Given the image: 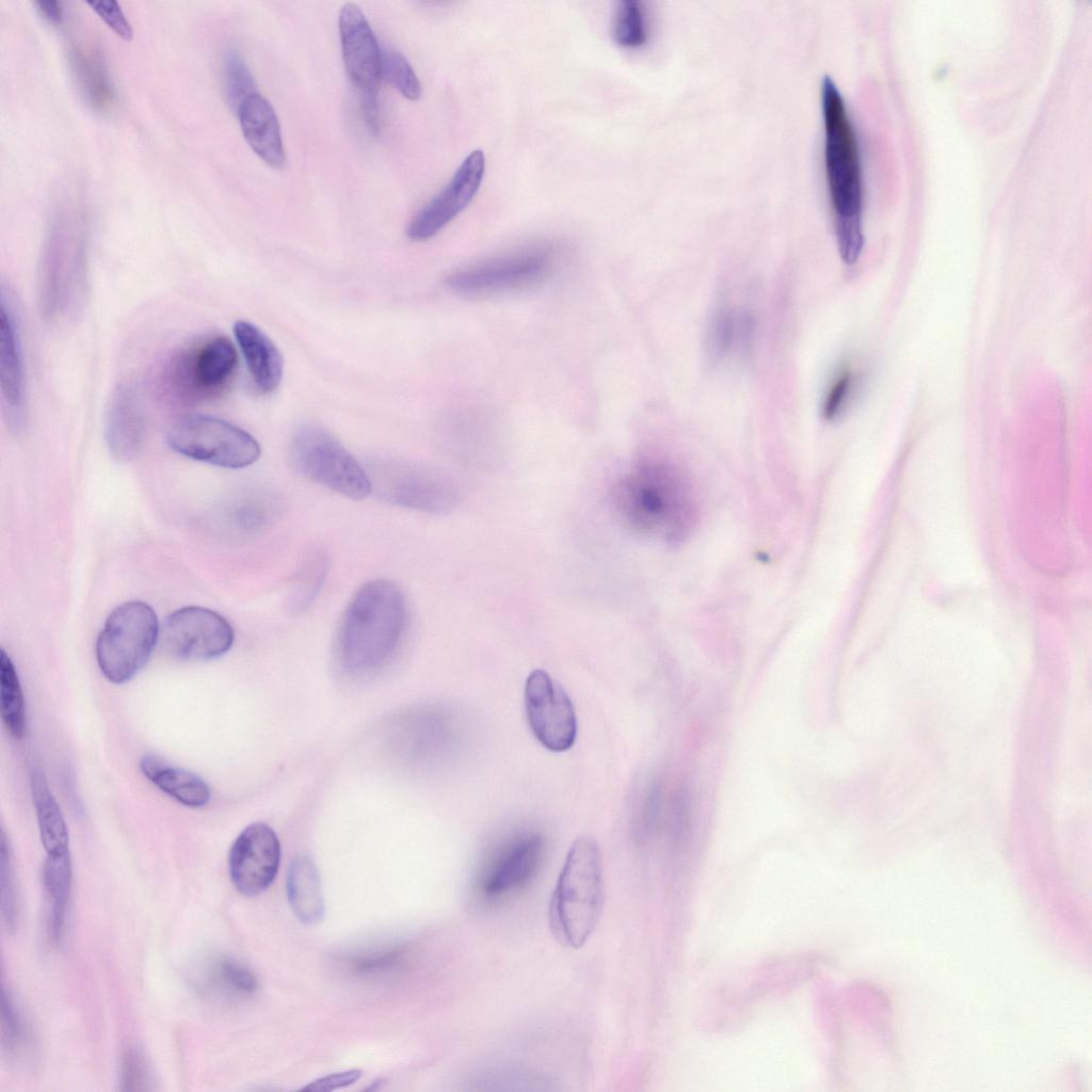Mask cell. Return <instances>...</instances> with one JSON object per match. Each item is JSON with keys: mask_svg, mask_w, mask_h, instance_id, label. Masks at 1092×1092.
Returning <instances> with one entry per match:
<instances>
[{"mask_svg": "<svg viewBox=\"0 0 1092 1092\" xmlns=\"http://www.w3.org/2000/svg\"><path fill=\"white\" fill-rule=\"evenodd\" d=\"M611 497L630 530L659 542L685 541L698 520V504L688 477L660 459L637 461L616 479Z\"/></svg>", "mask_w": 1092, "mask_h": 1092, "instance_id": "cell-1", "label": "cell"}, {"mask_svg": "<svg viewBox=\"0 0 1092 1092\" xmlns=\"http://www.w3.org/2000/svg\"><path fill=\"white\" fill-rule=\"evenodd\" d=\"M824 126V167L834 215L837 246L846 263H854L863 250V176L858 143L845 100L834 80L821 82Z\"/></svg>", "mask_w": 1092, "mask_h": 1092, "instance_id": "cell-2", "label": "cell"}, {"mask_svg": "<svg viewBox=\"0 0 1092 1092\" xmlns=\"http://www.w3.org/2000/svg\"><path fill=\"white\" fill-rule=\"evenodd\" d=\"M407 624V606L400 588L385 579L363 584L349 601L336 638V656L352 675L383 668L395 655Z\"/></svg>", "mask_w": 1092, "mask_h": 1092, "instance_id": "cell-3", "label": "cell"}, {"mask_svg": "<svg viewBox=\"0 0 1092 1092\" xmlns=\"http://www.w3.org/2000/svg\"><path fill=\"white\" fill-rule=\"evenodd\" d=\"M605 904L603 858L590 836L571 846L548 906L553 937L567 948H580L595 931Z\"/></svg>", "mask_w": 1092, "mask_h": 1092, "instance_id": "cell-4", "label": "cell"}, {"mask_svg": "<svg viewBox=\"0 0 1092 1092\" xmlns=\"http://www.w3.org/2000/svg\"><path fill=\"white\" fill-rule=\"evenodd\" d=\"M237 363L236 348L228 338L208 337L170 356L160 372V390L180 406L197 404L227 387Z\"/></svg>", "mask_w": 1092, "mask_h": 1092, "instance_id": "cell-5", "label": "cell"}, {"mask_svg": "<svg viewBox=\"0 0 1092 1092\" xmlns=\"http://www.w3.org/2000/svg\"><path fill=\"white\" fill-rule=\"evenodd\" d=\"M159 637V620L148 604L130 600L117 606L96 641L101 674L115 685L129 681L148 662Z\"/></svg>", "mask_w": 1092, "mask_h": 1092, "instance_id": "cell-6", "label": "cell"}, {"mask_svg": "<svg viewBox=\"0 0 1092 1092\" xmlns=\"http://www.w3.org/2000/svg\"><path fill=\"white\" fill-rule=\"evenodd\" d=\"M559 254L550 247L521 250L451 273L446 286L454 293L494 296L542 286L559 270Z\"/></svg>", "mask_w": 1092, "mask_h": 1092, "instance_id": "cell-7", "label": "cell"}, {"mask_svg": "<svg viewBox=\"0 0 1092 1092\" xmlns=\"http://www.w3.org/2000/svg\"><path fill=\"white\" fill-rule=\"evenodd\" d=\"M290 457L295 470L351 499H364L372 492L369 473L327 431L303 425L294 433Z\"/></svg>", "mask_w": 1092, "mask_h": 1092, "instance_id": "cell-8", "label": "cell"}, {"mask_svg": "<svg viewBox=\"0 0 1092 1092\" xmlns=\"http://www.w3.org/2000/svg\"><path fill=\"white\" fill-rule=\"evenodd\" d=\"M166 440L181 455L229 469L247 467L261 453L258 441L250 433L210 415L179 418L170 428Z\"/></svg>", "mask_w": 1092, "mask_h": 1092, "instance_id": "cell-9", "label": "cell"}, {"mask_svg": "<svg viewBox=\"0 0 1092 1092\" xmlns=\"http://www.w3.org/2000/svg\"><path fill=\"white\" fill-rule=\"evenodd\" d=\"M84 241L55 227L45 247L39 269V298L44 316L57 319L77 310L85 291Z\"/></svg>", "mask_w": 1092, "mask_h": 1092, "instance_id": "cell-10", "label": "cell"}, {"mask_svg": "<svg viewBox=\"0 0 1092 1092\" xmlns=\"http://www.w3.org/2000/svg\"><path fill=\"white\" fill-rule=\"evenodd\" d=\"M338 30L344 68L358 94L364 121L370 132L378 134L382 50L366 15L355 3L348 2L340 9Z\"/></svg>", "mask_w": 1092, "mask_h": 1092, "instance_id": "cell-11", "label": "cell"}, {"mask_svg": "<svg viewBox=\"0 0 1092 1092\" xmlns=\"http://www.w3.org/2000/svg\"><path fill=\"white\" fill-rule=\"evenodd\" d=\"M164 649L173 657L204 661L225 655L232 646L235 632L220 613L199 606L173 611L160 629Z\"/></svg>", "mask_w": 1092, "mask_h": 1092, "instance_id": "cell-12", "label": "cell"}, {"mask_svg": "<svg viewBox=\"0 0 1092 1092\" xmlns=\"http://www.w3.org/2000/svg\"><path fill=\"white\" fill-rule=\"evenodd\" d=\"M372 488L388 502L425 512L448 510L456 492L443 473L407 462H381L369 473Z\"/></svg>", "mask_w": 1092, "mask_h": 1092, "instance_id": "cell-13", "label": "cell"}, {"mask_svg": "<svg viewBox=\"0 0 1092 1092\" xmlns=\"http://www.w3.org/2000/svg\"><path fill=\"white\" fill-rule=\"evenodd\" d=\"M524 697L536 740L551 752L571 749L577 737V718L565 689L546 671L536 669L526 679Z\"/></svg>", "mask_w": 1092, "mask_h": 1092, "instance_id": "cell-14", "label": "cell"}, {"mask_svg": "<svg viewBox=\"0 0 1092 1092\" xmlns=\"http://www.w3.org/2000/svg\"><path fill=\"white\" fill-rule=\"evenodd\" d=\"M544 853L545 841L537 832H521L507 839L480 871L479 894L494 901L518 892L535 877Z\"/></svg>", "mask_w": 1092, "mask_h": 1092, "instance_id": "cell-15", "label": "cell"}, {"mask_svg": "<svg viewBox=\"0 0 1092 1092\" xmlns=\"http://www.w3.org/2000/svg\"><path fill=\"white\" fill-rule=\"evenodd\" d=\"M280 844L263 822L247 825L235 839L228 854L230 880L238 892L256 896L271 886L278 872Z\"/></svg>", "mask_w": 1092, "mask_h": 1092, "instance_id": "cell-16", "label": "cell"}, {"mask_svg": "<svg viewBox=\"0 0 1092 1092\" xmlns=\"http://www.w3.org/2000/svg\"><path fill=\"white\" fill-rule=\"evenodd\" d=\"M484 172V152L475 149L462 161L449 182L412 219L406 230L407 237L421 242L439 232L472 200Z\"/></svg>", "mask_w": 1092, "mask_h": 1092, "instance_id": "cell-17", "label": "cell"}, {"mask_svg": "<svg viewBox=\"0 0 1092 1092\" xmlns=\"http://www.w3.org/2000/svg\"><path fill=\"white\" fill-rule=\"evenodd\" d=\"M0 383L9 418L19 429L26 401L25 365L15 315L4 293L0 307Z\"/></svg>", "mask_w": 1092, "mask_h": 1092, "instance_id": "cell-18", "label": "cell"}, {"mask_svg": "<svg viewBox=\"0 0 1092 1092\" xmlns=\"http://www.w3.org/2000/svg\"><path fill=\"white\" fill-rule=\"evenodd\" d=\"M105 435L111 455L119 462L132 460L145 438V422L138 394L130 385L113 392L106 415Z\"/></svg>", "mask_w": 1092, "mask_h": 1092, "instance_id": "cell-19", "label": "cell"}, {"mask_svg": "<svg viewBox=\"0 0 1092 1092\" xmlns=\"http://www.w3.org/2000/svg\"><path fill=\"white\" fill-rule=\"evenodd\" d=\"M237 114L243 136L252 150L269 166L279 170L286 152L278 117L272 105L259 93L246 97Z\"/></svg>", "mask_w": 1092, "mask_h": 1092, "instance_id": "cell-20", "label": "cell"}, {"mask_svg": "<svg viewBox=\"0 0 1092 1092\" xmlns=\"http://www.w3.org/2000/svg\"><path fill=\"white\" fill-rule=\"evenodd\" d=\"M189 982L199 996L208 999L251 995L258 987L253 971L225 956L198 959L189 970Z\"/></svg>", "mask_w": 1092, "mask_h": 1092, "instance_id": "cell-21", "label": "cell"}, {"mask_svg": "<svg viewBox=\"0 0 1092 1092\" xmlns=\"http://www.w3.org/2000/svg\"><path fill=\"white\" fill-rule=\"evenodd\" d=\"M234 335L255 385L262 392L275 390L284 371L279 350L259 327L248 321H237Z\"/></svg>", "mask_w": 1092, "mask_h": 1092, "instance_id": "cell-22", "label": "cell"}, {"mask_svg": "<svg viewBox=\"0 0 1092 1092\" xmlns=\"http://www.w3.org/2000/svg\"><path fill=\"white\" fill-rule=\"evenodd\" d=\"M139 767L152 785L187 807L200 808L210 801V787L191 771L168 764L155 755H144Z\"/></svg>", "mask_w": 1092, "mask_h": 1092, "instance_id": "cell-23", "label": "cell"}, {"mask_svg": "<svg viewBox=\"0 0 1092 1092\" xmlns=\"http://www.w3.org/2000/svg\"><path fill=\"white\" fill-rule=\"evenodd\" d=\"M288 902L305 925L319 924L325 914L321 880L314 861L307 855L294 857L286 879Z\"/></svg>", "mask_w": 1092, "mask_h": 1092, "instance_id": "cell-24", "label": "cell"}, {"mask_svg": "<svg viewBox=\"0 0 1092 1092\" xmlns=\"http://www.w3.org/2000/svg\"><path fill=\"white\" fill-rule=\"evenodd\" d=\"M30 786L41 840L46 853L68 852V829L42 769L35 767L31 770Z\"/></svg>", "mask_w": 1092, "mask_h": 1092, "instance_id": "cell-25", "label": "cell"}, {"mask_svg": "<svg viewBox=\"0 0 1092 1092\" xmlns=\"http://www.w3.org/2000/svg\"><path fill=\"white\" fill-rule=\"evenodd\" d=\"M71 881L70 852L47 854L43 865V884L49 905V934L55 943L64 934Z\"/></svg>", "mask_w": 1092, "mask_h": 1092, "instance_id": "cell-26", "label": "cell"}, {"mask_svg": "<svg viewBox=\"0 0 1092 1092\" xmlns=\"http://www.w3.org/2000/svg\"><path fill=\"white\" fill-rule=\"evenodd\" d=\"M71 65L79 87L92 109L108 110L115 97L114 86L100 54L92 49L74 48Z\"/></svg>", "mask_w": 1092, "mask_h": 1092, "instance_id": "cell-27", "label": "cell"}, {"mask_svg": "<svg viewBox=\"0 0 1092 1092\" xmlns=\"http://www.w3.org/2000/svg\"><path fill=\"white\" fill-rule=\"evenodd\" d=\"M752 332V319L730 307L717 310L706 333L707 353L713 360L728 356L738 347H745Z\"/></svg>", "mask_w": 1092, "mask_h": 1092, "instance_id": "cell-28", "label": "cell"}, {"mask_svg": "<svg viewBox=\"0 0 1092 1092\" xmlns=\"http://www.w3.org/2000/svg\"><path fill=\"white\" fill-rule=\"evenodd\" d=\"M1 717L11 735L21 739L27 730L25 696L16 668L4 649L0 655Z\"/></svg>", "mask_w": 1092, "mask_h": 1092, "instance_id": "cell-29", "label": "cell"}, {"mask_svg": "<svg viewBox=\"0 0 1092 1092\" xmlns=\"http://www.w3.org/2000/svg\"><path fill=\"white\" fill-rule=\"evenodd\" d=\"M280 503L275 494L260 491L247 494L234 511V523L237 530L245 534H257L266 531L277 519Z\"/></svg>", "mask_w": 1092, "mask_h": 1092, "instance_id": "cell-30", "label": "cell"}, {"mask_svg": "<svg viewBox=\"0 0 1092 1092\" xmlns=\"http://www.w3.org/2000/svg\"><path fill=\"white\" fill-rule=\"evenodd\" d=\"M612 33L614 41L626 48H639L647 42V19L640 1L622 0L617 3Z\"/></svg>", "mask_w": 1092, "mask_h": 1092, "instance_id": "cell-31", "label": "cell"}, {"mask_svg": "<svg viewBox=\"0 0 1092 1092\" xmlns=\"http://www.w3.org/2000/svg\"><path fill=\"white\" fill-rule=\"evenodd\" d=\"M381 78L408 100H418L421 83L406 58L395 50H382Z\"/></svg>", "mask_w": 1092, "mask_h": 1092, "instance_id": "cell-32", "label": "cell"}, {"mask_svg": "<svg viewBox=\"0 0 1092 1092\" xmlns=\"http://www.w3.org/2000/svg\"><path fill=\"white\" fill-rule=\"evenodd\" d=\"M224 78L227 100L236 111L246 97L257 92L246 63L234 48H229L225 52Z\"/></svg>", "mask_w": 1092, "mask_h": 1092, "instance_id": "cell-33", "label": "cell"}, {"mask_svg": "<svg viewBox=\"0 0 1092 1092\" xmlns=\"http://www.w3.org/2000/svg\"><path fill=\"white\" fill-rule=\"evenodd\" d=\"M2 1043L9 1053H20L28 1045L29 1031L10 993L2 990Z\"/></svg>", "mask_w": 1092, "mask_h": 1092, "instance_id": "cell-34", "label": "cell"}, {"mask_svg": "<svg viewBox=\"0 0 1092 1092\" xmlns=\"http://www.w3.org/2000/svg\"><path fill=\"white\" fill-rule=\"evenodd\" d=\"M0 884L2 914L7 926L13 928L17 919V896L12 863L4 839L1 844Z\"/></svg>", "mask_w": 1092, "mask_h": 1092, "instance_id": "cell-35", "label": "cell"}, {"mask_svg": "<svg viewBox=\"0 0 1092 1092\" xmlns=\"http://www.w3.org/2000/svg\"><path fill=\"white\" fill-rule=\"evenodd\" d=\"M121 1083L123 1090H149L151 1076L144 1058L135 1050L128 1049L121 1061Z\"/></svg>", "mask_w": 1092, "mask_h": 1092, "instance_id": "cell-36", "label": "cell"}, {"mask_svg": "<svg viewBox=\"0 0 1092 1092\" xmlns=\"http://www.w3.org/2000/svg\"><path fill=\"white\" fill-rule=\"evenodd\" d=\"M325 572L326 563L319 556L306 563L298 580L295 597H293L296 607L302 608L310 603L321 587Z\"/></svg>", "mask_w": 1092, "mask_h": 1092, "instance_id": "cell-37", "label": "cell"}, {"mask_svg": "<svg viewBox=\"0 0 1092 1092\" xmlns=\"http://www.w3.org/2000/svg\"><path fill=\"white\" fill-rule=\"evenodd\" d=\"M854 384V374L851 370H842L829 388L822 403V415L825 419L832 420L839 415L850 397Z\"/></svg>", "mask_w": 1092, "mask_h": 1092, "instance_id": "cell-38", "label": "cell"}, {"mask_svg": "<svg viewBox=\"0 0 1092 1092\" xmlns=\"http://www.w3.org/2000/svg\"><path fill=\"white\" fill-rule=\"evenodd\" d=\"M93 11L105 21V23L119 37L130 41L133 36L132 28L119 4L114 0H92L87 1Z\"/></svg>", "mask_w": 1092, "mask_h": 1092, "instance_id": "cell-39", "label": "cell"}, {"mask_svg": "<svg viewBox=\"0 0 1092 1092\" xmlns=\"http://www.w3.org/2000/svg\"><path fill=\"white\" fill-rule=\"evenodd\" d=\"M362 1076L360 1070H348L338 1072L320 1077L307 1086L303 1087L304 1091H333L336 1089L349 1087L355 1083Z\"/></svg>", "mask_w": 1092, "mask_h": 1092, "instance_id": "cell-40", "label": "cell"}, {"mask_svg": "<svg viewBox=\"0 0 1092 1092\" xmlns=\"http://www.w3.org/2000/svg\"><path fill=\"white\" fill-rule=\"evenodd\" d=\"M37 10L44 18L52 23H60L63 19L62 3L55 0H39L35 2Z\"/></svg>", "mask_w": 1092, "mask_h": 1092, "instance_id": "cell-41", "label": "cell"}]
</instances>
